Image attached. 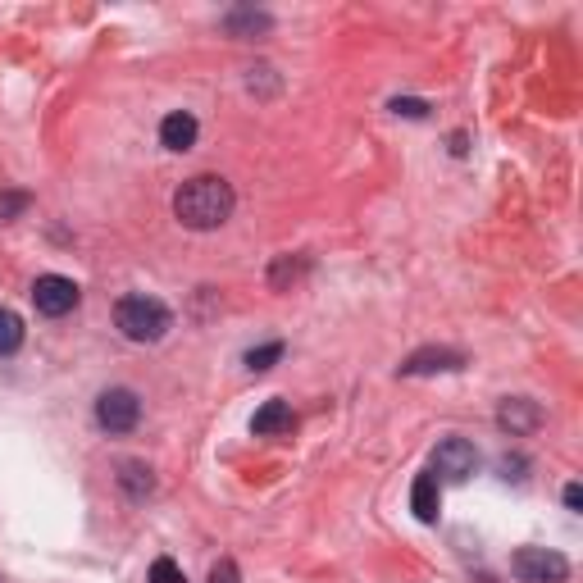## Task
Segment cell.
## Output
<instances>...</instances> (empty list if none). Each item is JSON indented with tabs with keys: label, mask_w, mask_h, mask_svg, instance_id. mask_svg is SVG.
I'll list each match as a JSON object with an SVG mask.
<instances>
[{
	"label": "cell",
	"mask_w": 583,
	"mask_h": 583,
	"mask_svg": "<svg viewBox=\"0 0 583 583\" xmlns=\"http://www.w3.org/2000/svg\"><path fill=\"white\" fill-rule=\"evenodd\" d=\"M151 583H183V570H178V561L160 556V561L151 565Z\"/></svg>",
	"instance_id": "cell-16"
},
{
	"label": "cell",
	"mask_w": 583,
	"mask_h": 583,
	"mask_svg": "<svg viewBox=\"0 0 583 583\" xmlns=\"http://www.w3.org/2000/svg\"><path fill=\"white\" fill-rule=\"evenodd\" d=\"M23 347V319L10 306H0V356H14Z\"/></svg>",
	"instance_id": "cell-14"
},
{
	"label": "cell",
	"mask_w": 583,
	"mask_h": 583,
	"mask_svg": "<svg viewBox=\"0 0 583 583\" xmlns=\"http://www.w3.org/2000/svg\"><path fill=\"white\" fill-rule=\"evenodd\" d=\"M19 210H28V196H23V192H14V196H0V219L19 215Z\"/></svg>",
	"instance_id": "cell-18"
},
{
	"label": "cell",
	"mask_w": 583,
	"mask_h": 583,
	"mask_svg": "<svg viewBox=\"0 0 583 583\" xmlns=\"http://www.w3.org/2000/svg\"><path fill=\"white\" fill-rule=\"evenodd\" d=\"M474 470H479V451H474V442H465V438L438 442V451H433V474H438V479L465 483Z\"/></svg>",
	"instance_id": "cell-6"
},
{
	"label": "cell",
	"mask_w": 583,
	"mask_h": 583,
	"mask_svg": "<svg viewBox=\"0 0 583 583\" xmlns=\"http://www.w3.org/2000/svg\"><path fill=\"white\" fill-rule=\"evenodd\" d=\"M410 506H415V520L433 524L442 511V488H438V474H420L415 488H410Z\"/></svg>",
	"instance_id": "cell-11"
},
{
	"label": "cell",
	"mask_w": 583,
	"mask_h": 583,
	"mask_svg": "<svg viewBox=\"0 0 583 583\" xmlns=\"http://www.w3.org/2000/svg\"><path fill=\"white\" fill-rule=\"evenodd\" d=\"M233 205H237V196L224 178L201 174V178L178 187L174 215H178V224L192 228V233H215V228H224L228 219H233Z\"/></svg>",
	"instance_id": "cell-1"
},
{
	"label": "cell",
	"mask_w": 583,
	"mask_h": 583,
	"mask_svg": "<svg viewBox=\"0 0 583 583\" xmlns=\"http://www.w3.org/2000/svg\"><path fill=\"white\" fill-rule=\"evenodd\" d=\"M497 424H502L511 438H524V433H538L543 410H538V401H529V397H506L502 406H497Z\"/></svg>",
	"instance_id": "cell-8"
},
{
	"label": "cell",
	"mask_w": 583,
	"mask_h": 583,
	"mask_svg": "<svg viewBox=\"0 0 583 583\" xmlns=\"http://www.w3.org/2000/svg\"><path fill=\"white\" fill-rule=\"evenodd\" d=\"M78 301H82L78 283L64 278V274H41L37 283H32V306H37V315H46V319H64L69 310H78Z\"/></svg>",
	"instance_id": "cell-5"
},
{
	"label": "cell",
	"mask_w": 583,
	"mask_h": 583,
	"mask_svg": "<svg viewBox=\"0 0 583 583\" xmlns=\"http://www.w3.org/2000/svg\"><path fill=\"white\" fill-rule=\"evenodd\" d=\"M224 28L233 32V37H260V32H269V14H260V10H233L224 19Z\"/></svg>",
	"instance_id": "cell-12"
},
{
	"label": "cell",
	"mask_w": 583,
	"mask_h": 583,
	"mask_svg": "<svg viewBox=\"0 0 583 583\" xmlns=\"http://www.w3.org/2000/svg\"><path fill=\"white\" fill-rule=\"evenodd\" d=\"M210 583H242V574H237L233 561H219L215 570H210Z\"/></svg>",
	"instance_id": "cell-19"
},
{
	"label": "cell",
	"mask_w": 583,
	"mask_h": 583,
	"mask_svg": "<svg viewBox=\"0 0 583 583\" xmlns=\"http://www.w3.org/2000/svg\"><path fill=\"white\" fill-rule=\"evenodd\" d=\"M388 110H392V114H406V119H429V105H424V101H410V96H406V101L397 96Z\"/></svg>",
	"instance_id": "cell-17"
},
{
	"label": "cell",
	"mask_w": 583,
	"mask_h": 583,
	"mask_svg": "<svg viewBox=\"0 0 583 583\" xmlns=\"http://www.w3.org/2000/svg\"><path fill=\"white\" fill-rule=\"evenodd\" d=\"M119 483H123V492H128L133 502L151 497V488H155L151 470H146V465H137V461H128V465H123V470H119Z\"/></svg>",
	"instance_id": "cell-13"
},
{
	"label": "cell",
	"mask_w": 583,
	"mask_h": 583,
	"mask_svg": "<svg viewBox=\"0 0 583 583\" xmlns=\"http://www.w3.org/2000/svg\"><path fill=\"white\" fill-rule=\"evenodd\" d=\"M292 424H297L292 406L274 397V401H265V406L256 410V420H251V433H256V438H278V433H287Z\"/></svg>",
	"instance_id": "cell-10"
},
{
	"label": "cell",
	"mask_w": 583,
	"mask_h": 583,
	"mask_svg": "<svg viewBox=\"0 0 583 583\" xmlns=\"http://www.w3.org/2000/svg\"><path fill=\"white\" fill-rule=\"evenodd\" d=\"M160 146H164V151H192V146H196V119H192V114H187V110L164 114Z\"/></svg>",
	"instance_id": "cell-9"
},
{
	"label": "cell",
	"mask_w": 583,
	"mask_h": 583,
	"mask_svg": "<svg viewBox=\"0 0 583 583\" xmlns=\"http://www.w3.org/2000/svg\"><path fill=\"white\" fill-rule=\"evenodd\" d=\"M511 574L520 583H565L570 579V561L552 547H520L511 556Z\"/></svg>",
	"instance_id": "cell-3"
},
{
	"label": "cell",
	"mask_w": 583,
	"mask_h": 583,
	"mask_svg": "<svg viewBox=\"0 0 583 583\" xmlns=\"http://www.w3.org/2000/svg\"><path fill=\"white\" fill-rule=\"evenodd\" d=\"M137 420H142V401L133 388H110L96 397V424L105 433H133Z\"/></svg>",
	"instance_id": "cell-4"
},
{
	"label": "cell",
	"mask_w": 583,
	"mask_h": 583,
	"mask_svg": "<svg viewBox=\"0 0 583 583\" xmlns=\"http://www.w3.org/2000/svg\"><path fill=\"white\" fill-rule=\"evenodd\" d=\"M456 369H465V351L424 347V351H415V356H406L401 374H406V379H424V374H456Z\"/></svg>",
	"instance_id": "cell-7"
},
{
	"label": "cell",
	"mask_w": 583,
	"mask_h": 583,
	"mask_svg": "<svg viewBox=\"0 0 583 583\" xmlns=\"http://www.w3.org/2000/svg\"><path fill=\"white\" fill-rule=\"evenodd\" d=\"M565 506H570V511H583V488L579 483H565Z\"/></svg>",
	"instance_id": "cell-21"
},
{
	"label": "cell",
	"mask_w": 583,
	"mask_h": 583,
	"mask_svg": "<svg viewBox=\"0 0 583 583\" xmlns=\"http://www.w3.org/2000/svg\"><path fill=\"white\" fill-rule=\"evenodd\" d=\"M278 360H283V342H265V347L246 351V369H251V374H265V369H274Z\"/></svg>",
	"instance_id": "cell-15"
},
{
	"label": "cell",
	"mask_w": 583,
	"mask_h": 583,
	"mask_svg": "<svg viewBox=\"0 0 583 583\" xmlns=\"http://www.w3.org/2000/svg\"><path fill=\"white\" fill-rule=\"evenodd\" d=\"M114 324L128 342H160L169 328H174V310L164 306L160 297H146V292H133L114 306Z\"/></svg>",
	"instance_id": "cell-2"
},
{
	"label": "cell",
	"mask_w": 583,
	"mask_h": 583,
	"mask_svg": "<svg viewBox=\"0 0 583 583\" xmlns=\"http://www.w3.org/2000/svg\"><path fill=\"white\" fill-rule=\"evenodd\" d=\"M520 470H524V456H502V479H506V483H511V479L520 483V479H524Z\"/></svg>",
	"instance_id": "cell-20"
}]
</instances>
